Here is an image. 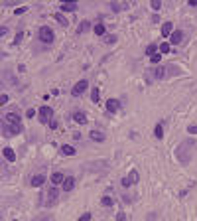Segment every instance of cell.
I'll return each mask as SVG.
<instances>
[{"label": "cell", "mask_w": 197, "mask_h": 221, "mask_svg": "<svg viewBox=\"0 0 197 221\" xmlns=\"http://www.w3.org/2000/svg\"><path fill=\"white\" fill-rule=\"evenodd\" d=\"M36 221H49V215H45V217H37Z\"/></svg>", "instance_id": "38"}, {"label": "cell", "mask_w": 197, "mask_h": 221, "mask_svg": "<svg viewBox=\"0 0 197 221\" xmlns=\"http://www.w3.org/2000/svg\"><path fill=\"white\" fill-rule=\"evenodd\" d=\"M0 103H2V105H6V103H8V95H6V93H2V97H0Z\"/></svg>", "instance_id": "33"}, {"label": "cell", "mask_w": 197, "mask_h": 221, "mask_svg": "<svg viewBox=\"0 0 197 221\" xmlns=\"http://www.w3.org/2000/svg\"><path fill=\"white\" fill-rule=\"evenodd\" d=\"M100 203H103L104 207H112V203H114V201H112V198H108V195H104V198L100 199Z\"/></svg>", "instance_id": "20"}, {"label": "cell", "mask_w": 197, "mask_h": 221, "mask_svg": "<svg viewBox=\"0 0 197 221\" xmlns=\"http://www.w3.org/2000/svg\"><path fill=\"white\" fill-rule=\"evenodd\" d=\"M116 219H118V221H124V213H118V215H116Z\"/></svg>", "instance_id": "39"}, {"label": "cell", "mask_w": 197, "mask_h": 221, "mask_svg": "<svg viewBox=\"0 0 197 221\" xmlns=\"http://www.w3.org/2000/svg\"><path fill=\"white\" fill-rule=\"evenodd\" d=\"M40 120H41V124H45V123H49L51 120V115H53V111H51V107H41L40 111Z\"/></svg>", "instance_id": "3"}, {"label": "cell", "mask_w": 197, "mask_h": 221, "mask_svg": "<svg viewBox=\"0 0 197 221\" xmlns=\"http://www.w3.org/2000/svg\"><path fill=\"white\" fill-rule=\"evenodd\" d=\"M49 127H51L53 130H55V128H57V120H53V119H51V120H49Z\"/></svg>", "instance_id": "36"}, {"label": "cell", "mask_w": 197, "mask_h": 221, "mask_svg": "<svg viewBox=\"0 0 197 221\" xmlns=\"http://www.w3.org/2000/svg\"><path fill=\"white\" fill-rule=\"evenodd\" d=\"M44 182H45V176L40 172V174H36V176L32 178V182H30V184H32L33 187H37V186H41V184H44Z\"/></svg>", "instance_id": "11"}, {"label": "cell", "mask_w": 197, "mask_h": 221, "mask_svg": "<svg viewBox=\"0 0 197 221\" xmlns=\"http://www.w3.org/2000/svg\"><path fill=\"white\" fill-rule=\"evenodd\" d=\"M55 20H57V22L61 24V26H67V20H65V18H63L61 14H55Z\"/></svg>", "instance_id": "28"}, {"label": "cell", "mask_w": 197, "mask_h": 221, "mask_svg": "<svg viewBox=\"0 0 197 221\" xmlns=\"http://www.w3.org/2000/svg\"><path fill=\"white\" fill-rule=\"evenodd\" d=\"M120 107V103L116 101V99H108L107 101V112H116Z\"/></svg>", "instance_id": "6"}, {"label": "cell", "mask_w": 197, "mask_h": 221, "mask_svg": "<svg viewBox=\"0 0 197 221\" xmlns=\"http://www.w3.org/2000/svg\"><path fill=\"white\" fill-rule=\"evenodd\" d=\"M174 34V24L171 22H164L162 24V36H170Z\"/></svg>", "instance_id": "12"}, {"label": "cell", "mask_w": 197, "mask_h": 221, "mask_svg": "<svg viewBox=\"0 0 197 221\" xmlns=\"http://www.w3.org/2000/svg\"><path fill=\"white\" fill-rule=\"evenodd\" d=\"M51 182H53V186H59V184H63V182H65V176L61 172H53L51 174Z\"/></svg>", "instance_id": "10"}, {"label": "cell", "mask_w": 197, "mask_h": 221, "mask_svg": "<svg viewBox=\"0 0 197 221\" xmlns=\"http://www.w3.org/2000/svg\"><path fill=\"white\" fill-rule=\"evenodd\" d=\"M95 34H97V36H103L104 34V26H103V24H97V26H95Z\"/></svg>", "instance_id": "24"}, {"label": "cell", "mask_w": 197, "mask_h": 221, "mask_svg": "<svg viewBox=\"0 0 197 221\" xmlns=\"http://www.w3.org/2000/svg\"><path fill=\"white\" fill-rule=\"evenodd\" d=\"M87 28H91V24H89V22H81V24H79V28H77V32H75V34H83V32H85Z\"/></svg>", "instance_id": "19"}, {"label": "cell", "mask_w": 197, "mask_h": 221, "mask_svg": "<svg viewBox=\"0 0 197 221\" xmlns=\"http://www.w3.org/2000/svg\"><path fill=\"white\" fill-rule=\"evenodd\" d=\"M111 8H112V10H114V12H120V10H124V8H126V4H118V2H112V4H111Z\"/></svg>", "instance_id": "22"}, {"label": "cell", "mask_w": 197, "mask_h": 221, "mask_svg": "<svg viewBox=\"0 0 197 221\" xmlns=\"http://www.w3.org/2000/svg\"><path fill=\"white\" fill-rule=\"evenodd\" d=\"M128 178L132 180V184H136V182H138V172H136V170H132V172L128 174Z\"/></svg>", "instance_id": "26"}, {"label": "cell", "mask_w": 197, "mask_h": 221, "mask_svg": "<svg viewBox=\"0 0 197 221\" xmlns=\"http://www.w3.org/2000/svg\"><path fill=\"white\" fill-rule=\"evenodd\" d=\"M77 221H91V213H83Z\"/></svg>", "instance_id": "31"}, {"label": "cell", "mask_w": 197, "mask_h": 221, "mask_svg": "<svg viewBox=\"0 0 197 221\" xmlns=\"http://www.w3.org/2000/svg\"><path fill=\"white\" fill-rule=\"evenodd\" d=\"M8 130H6V134H18L20 130H22V124H8Z\"/></svg>", "instance_id": "16"}, {"label": "cell", "mask_w": 197, "mask_h": 221, "mask_svg": "<svg viewBox=\"0 0 197 221\" xmlns=\"http://www.w3.org/2000/svg\"><path fill=\"white\" fill-rule=\"evenodd\" d=\"M89 138L95 140V142H104V138H107V136H104V132H100V130H91L89 132Z\"/></svg>", "instance_id": "5"}, {"label": "cell", "mask_w": 197, "mask_h": 221, "mask_svg": "<svg viewBox=\"0 0 197 221\" xmlns=\"http://www.w3.org/2000/svg\"><path fill=\"white\" fill-rule=\"evenodd\" d=\"M6 120L10 124H20V116L16 112H6Z\"/></svg>", "instance_id": "15"}, {"label": "cell", "mask_w": 197, "mask_h": 221, "mask_svg": "<svg viewBox=\"0 0 197 221\" xmlns=\"http://www.w3.org/2000/svg\"><path fill=\"white\" fill-rule=\"evenodd\" d=\"M26 115H28V119H32V116L36 115V111H33V109H28V112H26Z\"/></svg>", "instance_id": "37"}, {"label": "cell", "mask_w": 197, "mask_h": 221, "mask_svg": "<svg viewBox=\"0 0 197 221\" xmlns=\"http://www.w3.org/2000/svg\"><path fill=\"white\" fill-rule=\"evenodd\" d=\"M166 67H164V65H160V67H158L156 69V71H154V77H156V79H164L166 77Z\"/></svg>", "instance_id": "17"}, {"label": "cell", "mask_w": 197, "mask_h": 221, "mask_svg": "<svg viewBox=\"0 0 197 221\" xmlns=\"http://www.w3.org/2000/svg\"><path fill=\"white\" fill-rule=\"evenodd\" d=\"M2 156L6 158L8 162H14V160H16V152H14V150H12L10 146H6V148L2 150Z\"/></svg>", "instance_id": "9"}, {"label": "cell", "mask_w": 197, "mask_h": 221, "mask_svg": "<svg viewBox=\"0 0 197 221\" xmlns=\"http://www.w3.org/2000/svg\"><path fill=\"white\" fill-rule=\"evenodd\" d=\"M162 59V53H156V55H152V63H160Z\"/></svg>", "instance_id": "30"}, {"label": "cell", "mask_w": 197, "mask_h": 221, "mask_svg": "<svg viewBox=\"0 0 197 221\" xmlns=\"http://www.w3.org/2000/svg\"><path fill=\"white\" fill-rule=\"evenodd\" d=\"M61 152H63L65 156H73V154H75V148L69 146V144H63V146H61Z\"/></svg>", "instance_id": "18"}, {"label": "cell", "mask_w": 197, "mask_h": 221, "mask_svg": "<svg viewBox=\"0 0 197 221\" xmlns=\"http://www.w3.org/2000/svg\"><path fill=\"white\" fill-rule=\"evenodd\" d=\"M28 8L26 6H20V8H16V14H24V12H26Z\"/></svg>", "instance_id": "34"}, {"label": "cell", "mask_w": 197, "mask_h": 221, "mask_svg": "<svg viewBox=\"0 0 197 221\" xmlns=\"http://www.w3.org/2000/svg\"><path fill=\"white\" fill-rule=\"evenodd\" d=\"M170 52H171L170 44H162V45H160V53H170Z\"/></svg>", "instance_id": "25"}, {"label": "cell", "mask_w": 197, "mask_h": 221, "mask_svg": "<svg viewBox=\"0 0 197 221\" xmlns=\"http://www.w3.org/2000/svg\"><path fill=\"white\" fill-rule=\"evenodd\" d=\"M154 134H156V138H162V136H164V130H162V124H158V127L154 128Z\"/></svg>", "instance_id": "23"}, {"label": "cell", "mask_w": 197, "mask_h": 221, "mask_svg": "<svg viewBox=\"0 0 197 221\" xmlns=\"http://www.w3.org/2000/svg\"><path fill=\"white\" fill-rule=\"evenodd\" d=\"M73 120H75V123H79V124H85L87 123V115L83 111H75L73 112Z\"/></svg>", "instance_id": "8"}, {"label": "cell", "mask_w": 197, "mask_h": 221, "mask_svg": "<svg viewBox=\"0 0 197 221\" xmlns=\"http://www.w3.org/2000/svg\"><path fill=\"white\" fill-rule=\"evenodd\" d=\"M156 49H160V48H156V45H148V48H146V55H150V57H152V55H156Z\"/></svg>", "instance_id": "21"}, {"label": "cell", "mask_w": 197, "mask_h": 221, "mask_svg": "<svg viewBox=\"0 0 197 221\" xmlns=\"http://www.w3.org/2000/svg\"><path fill=\"white\" fill-rule=\"evenodd\" d=\"M91 99H93V103H97V101H99V89H97V87H95L93 93H91Z\"/></svg>", "instance_id": "27"}, {"label": "cell", "mask_w": 197, "mask_h": 221, "mask_svg": "<svg viewBox=\"0 0 197 221\" xmlns=\"http://www.w3.org/2000/svg\"><path fill=\"white\" fill-rule=\"evenodd\" d=\"M73 186H75V178H65V182H63V191H71L73 190Z\"/></svg>", "instance_id": "14"}, {"label": "cell", "mask_w": 197, "mask_h": 221, "mask_svg": "<svg viewBox=\"0 0 197 221\" xmlns=\"http://www.w3.org/2000/svg\"><path fill=\"white\" fill-rule=\"evenodd\" d=\"M150 6H152V10H160V6H162V2L160 0H154L152 4H150Z\"/></svg>", "instance_id": "29"}, {"label": "cell", "mask_w": 197, "mask_h": 221, "mask_svg": "<svg viewBox=\"0 0 197 221\" xmlns=\"http://www.w3.org/2000/svg\"><path fill=\"white\" fill-rule=\"evenodd\" d=\"M57 199H59V190L53 186L51 190H47V199H45V205H53Z\"/></svg>", "instance_id": "4"}, {"label": "cell", "mask_w": 197, "mask_h": 221, "mask_svg": "<svg viewBox=\"0 0 197 221\" xmlns=\"http://www.w3.org/2000/svg\"><path fill=\"white\" fill-rule=\"evenodd\" d=\"M189 6H197V0H189Z\"/></svg>", "instance_id": "40"}, {"label": "cell", "mask_w": 197, "mask_h": 221, "mask_svg": "<svg viewBox=\"0 0 197 221\" xmlns=\"http://www.w3.org/2000/svg\"><path fill=\"white\" fill-rule=\"evenodd\" d=\"M87 87H89V81H87V79H81V81H79L77 85L73 87L71 95H73V97H79V95H83V93L87 91Z\"/></svg>", "instance_id": "2"}, {"label": "cell", "mask_w": 197, "mask_h": 221, "mask_svg": "<svg viewBox=\"0 0 197 221\" xmlns=\"http://www.w3.org/2000/svg\"><path fill=\"white\" fill-rule=\"evenodd\" d=\"M171 44H181V40H183V32L181 30H174V34H171Z\"/></svg>", "instance_id": "13"}, {"label": "cell", "mask_w": 197, "mask_h": 221, "mask_svg": "<svg viewBox=\"0 0 197 221\" xmlns=\"http://www.w3.org/2000/svg\"><path fill=\"white\" fill-rule=\"evenodd\" d=\"M104 41H108V44H114L116 37H114V36H108V37H104Z\"/></svg>", "instance_id": "35"}, {"label": "cell", "mask_w": 197, "mask_h": 221, "mask_svg": "<svg viewBox=\"0 0 197 221\" xmlns=\"http://www.w3.org/2000/svg\"><path fill=\"white\" fill-rule=\"evenodd\" d=\"M187 130H189V134H197V124H191Z\"/></svg>", "instance_id": "32"}, {"label": "cell", "mask_w": 197, "mask_h": 221, "mask_svg": "<svg viewBox=\"0 0 197 221\" xmlns=\"http://www.w3.org/2000/svg\"><path fill=\"white\" fill-rule=\"evenodd\" d=\"M61 10L63 12H75L77 10V4H75L73 0H65V2L61 4Z\"/></svg>", "instance_id": "7"}, {"label": "cell", "mask_w": 197, "mask_h": 221, "mask_svg": "<svg viewBox=\"0 0 197 221\" xmlns=\"http://www.w3.org/2000/svg\"><path fill=\"white\" fill-rule=\"evenodd\" d=\"M40 40L44 41V44H53V40H55L53 30H51L49 26H41V28H40Z\"/></svg>", "instance_id": "1"}]
</instances>
